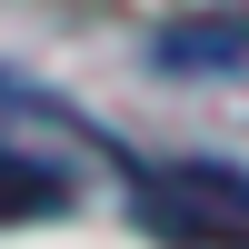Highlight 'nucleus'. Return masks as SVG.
Listing matches in <instances>:
<instances>
[{
	"label": "nucleus",
	"instance_id": "obj_2",
	"mask_svg": "<svg viewBox=\"0 0 249 249\" xmlns=\"http://www.w3.org/2000/svg\"><path fill=\"white\" fill-rule=\"evenodd\" d=\"M60 199H70V190H60V170H50V160L0 150V219H50Z\"/></svg>",
	"mask_w": 249,
	"mask_h": 249
},
{
	"label": "nucleus",
	"instance_id": "obj_3",
	"mask_svg": "<svg viewBox=\"0 0 249 249\" xmlns=\"http://www.w3.org/2000/svg\"><path fill=\"white\" fill-rule=\"evenodd\" d=\"M170 60H179V70H230V60H249V40H219V30H170Z\"/></svg>",
	"mask_w": 249,
	"mask_h": 249
},
{
	"label": "nucleus",
	"instance_id": "obj_1",
	"mask_svg": "<svg viewBox=\"0 0 249 249\" xmlns=\"http://www.w3.org/2000/svg\"><path fill=\"white\" fill-rule=\"evenodd\" d=\"M140 190V230L170 249H249V170L230 160H160L130 170Z\"/></svg>",
	"mask_w": 249,
	"mask_h": 249
}]
</instances>
